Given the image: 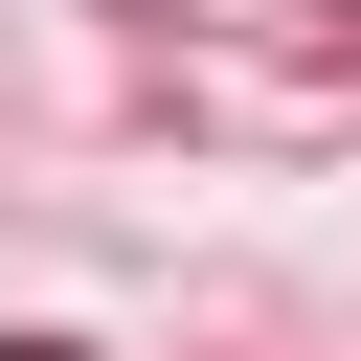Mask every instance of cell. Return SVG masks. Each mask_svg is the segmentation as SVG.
<instances>
[{
	"instance_id": "cell-1",
	"label": "cell",
	"mask_w": 361,
	"mask_h": 361,
	"mask_svg": "<svg viewBox=\"0 0 361 361\" xmlns=\"http://www.w3.org/2000/svg\"><path fill=\"white\" fill-rule=\"evenodd\" d=\"M0 361H45V338H0Z\"/></svg>"
}]
</instances>
